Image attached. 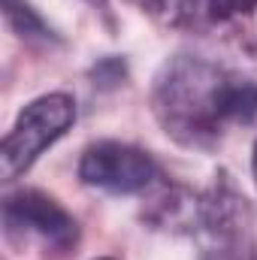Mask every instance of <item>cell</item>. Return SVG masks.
I'll list each match as a JSON object with an SVG mask.
<instances>
[{
	"label": "cell",
	"instance_id": "6da1fadb",
	"mask_svg": "<svg viewBox=\"0 0 257 260\" xmlns=\"http://www.w3.org/2000/svg\"><path fill=\"white\" fill-rule=\"evenodd\" d=\"M151 112L185 148H215L230 124L257 118V82L206 55L167 58L151 85Z\"/></svg>",
	"mask_w": 257,
	"mask_h": 260
},
{
	"label": "cell",
	"instance_id": "7a4b0ae2",
	"mask_svg": "<svg viewBox=\"0 0 257 260\" xmlns=\"http://www.w3.org/2000/svg\"><path fill=\"white\" fill-rule=\"evenodd\" d=\"M76 121V100L64 91H52L43 94L37 100H30L9 133L3 136L0 145V176L3 182H15L18 176H24L46 148H52L67 130Z\"/></svg>",
	"mask_w": 257,
	"mask_h": 260
},
{
	"label": "cell",
	"instance_id": "3957f363",
	"mask_svg": "<svg viewBox=\"0 0 257 260\" xmlns=\"http://www.w3.org/2000/svg\"><path fill=\"white\" fill-rule=\"evenodd\" d=\"M3 227L12 242L37 239L49 251H70L79 242V224L55 197L21 188L3 197Z\"/></svg>",
	"mask_w": 257,
	"mask_h": 260
},
{
	"label": "cell",
	"instance_id": "277c9868",
	"mask_svg": "<svg viewBox=\"0 0 257 260\" xmlns=\"http://www.w3.org/2000/svg\"><path fill=\"white\" fill-rule=\"evenodd\" d=\"M79 179L88 188L106 191V194H142L157 179V164L148 151L118 142V139H100L91 142L79 157Z\"/></svg>",
	"mask_w": 257,
	"mask_h": 260
},
{
	"label": "cell",
	"instance_id": "5b68a950",
	"mask_svg": "<svg viewBox=\"0 0 257 260\" xmlns=\"http://www.w3.org/2000/svg\"><path fill=\"white\" fill-rule=\"evenodd\" d=\"M257 9V0H179V18L191 27L224 24L236 15H248Z\"/></svg>",
	"mask_w": 257,
	"mask_h": 260
},
{
	"label": "cell",
	"instance_id": "8992f818",
	"mask_svg": "<svg viewBox=\"0 0 257 260\" xmlns=\"http://www.w3.org/2000/svg\"><path fill=\"white\" fill-rule=\"evenodd\" d=\"M3 15H6V24H9L21 40H40V43L58 40L55 30L37 15V9L27 6V0H3Z\"/></svg>",
	"mask_w": 257,
	"mask_h": 260
},
{
	"label": "cell",
	"instance_id": "52a82bcc",
	"mask_svg": "<svg viewBox=\"0 0 257 260\" xmlns=\"http://www.w3.org/2000/svg\"><path fill=\"white\" fill-rule=\"evenodd\" d=\"M200 260H257V254L248 248V242H218Z\"/></svg>",
	"mask_w": 257,
	"mask_h": 260
},
{
	"label": "cell",
	"instance_id": "ba28073f",
	"mask_svg": "<svg viewBox=\"0 0 257 260\" xmlns=\"http://www.w3.org/2000/svg\"><path fill=\"white\" fill-rule=\"evenodd\" d=\"M94 79H97L100 85H115V82H121V79H124V61H118V58L100 61V64L94 67ZM97 82H94V85H97Z\"/></svg>",
	"mask_w": 257,
	"mask_h": 260
},
{
	"label": "cell",
	"instance_id": "9c48e42d",
	"mask_svg": "<svg viewBox=\"0 0 257 260\" xmlns=\"http://www.w3.org/2000/svg\"><path fill=\"white\" fill-rule=\"evenodd\" d=\"M133 6H139V9H145V12H157L160 6H164V0H127Z\"/></svg>",
	"mask_w": 257,
	"mask_h": 260
},
{
	"label": "cell",
	"instance_id": "30bf717a",
	"mask_svg": "<svg viewBox=\"0 0 257 260\" xmlns=\"http://www.w3.org/2000/svg\"><path fill=\"white\" fill-rule=\"evenodd\" d=\"M251 176H254V185H257V142H254V151H251Z\"/></svg>",
	"mask_w": 257,
	"mask_h": 260
},
{
	"label": "cell",
	"instance_id": "8fae6325",
	"mask_svg": "<svg viewBox=\"0 0 257 260\" xmlns=\"http://www.w3.org/2000/svg\"><path fill=\"white\" fill-rule=\"evenodd\" d=\"M85 3H91V6H100V9H106V0H85Z\"/></svg>",
	"mask_w": 257,
	"mask_h": 260
}]
</instances>
